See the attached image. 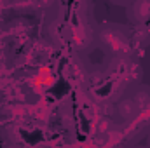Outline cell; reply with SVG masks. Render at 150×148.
Listing matches in <instances>:
<instances>
[{"mask_svg":"<svg viewBox=\"0 0 150 148\" xmlns=\"http://www.w3.org/2000/svg\"><path fill=\"white\" fill-rule=\"evenodd\" d=\"M103 68L113 78L122 82L126 89H133L134 85L142 84L143 78V68L136 56H108Z\"/></svg>","mask_w":150,"mask_h":148,"instance_id":"obj_3","label":"cell"},{"mask_svg":"<svg viewBox=\"0 0 150 148\" xmlns=\"http://www.w3.org/2000/svg\"><path fill=\"white\" fill-rule=\"evenodd\" d=\"M98 23L93 18V11L74 9L70 19L67 21L68 44L75 52L86 54L98 45Z\"/></svg>","mask_w":150,"mask_h":148,"instance_id":"obj_1","label":"cell"},{"mask_svg":"<svg viewBox=\"0 0 150 148\" xmlns=\"http://www.w3.org/2000/svg\"><path fill=\"white\" fill-rule=\"evenodd\" d=\"M113 113H115L117 122H133V120H136L138 115H140V106H138V103L133 99V96H131L129 92H126L119 101H115Z\"/></svg>","mask_w":150,"mask_h":148,"instance_id":"obj_5","label":"cell"},{"mask_svg":"<svg viewBox=\"0 0 150 148\" xmlns=\"http://www.w3.org/2000/svg\"><path fill=\"white\" fill-rule=\"evenodd\" d=\"M131 30V38L136 49H145L150 45V28L140 26V25H129Z\"/></svg>","mask_w":150,"mask_h":148,"instance_id":"obj_7","label":"cell"},{"mask_svg":"<svg viewBox=\"0 0 150 148\" xmlns=\"http://www.w3.org/2000/svg\"><path fill=\"white\" fill-rule=\"evenodd\" d=\"M70 68H72V77H74L75 82L80 84V85H87V78H89L91 68L87 66V63L82 58V54L77 52L75 59H72V63H70Z\"/></svg>","mask_w":150,"mask_h":148,"instance_id":"obj_6","label":"cell"},{"mask_svg":"<svg viewBox=\"0 0 150 148\" xmlns=\"http://www.w3.org/2000/svg\"><path fill=\"white\" fill-rule=\"evenodd\" d=\"M147 145L150 147V132H149V140H147Z\"/></svg>","mask_w":150,"mask_h":148,"instance_id":"obj_10","label":"cell"},{"mask_svg":"<svg viewBox=\"0 0 150 148\" xmlns=\"http://www.w3.org/2000/svg\"><path fill=\"white\" fill-rule=\"evenodd\" d=\"M98 47L107 56H136L138 51L133 44L129 26L112 21L98 26Z\"/></svg>","mask_w":150,"mask_h":148,"instance_id":"obj_2","label":"cell"},{"mask_svg":"<svg viewBox=\"0 0 150 148\" xmlns=\"http://www.w3.org/2000/svg\"><path fill=\"white\" fill-rule=\"evenodd\" d=\"M126 18L129 25L150 28V0H133L126 7Z\"/></svg>","mask_w":150,"mask_h":148,"instance_id":"obj_4","label":"cell"},{"mask_svg":"<svg viewBox=\"0 0 150 148\" xmlns=\"http://www.w3.org/2000/svg\"><path fill=\"white\" fill-rule=\"evenodd\" d=\"M112 4H115V5H120V7H127L133 0H110Z\"/></svg>","mask_w":150,"mask_h":148,"instance_id":"obj_9","label":"cell"},{"mask_svg":"<svg viewBox=\"0 0 150 148\" xmlns=\"http://www.w3.org/2000/svg\"><path fill=\"white\" fill-rule=\"evenodd\" d=\"M129 94H131L133 99L138 103L140 110L150 106V85H147V84H138V85H134V87L131 89Z\"/></svg>","mask_w":150,"mask_h":148,"instance_id":"obj_8","label":"cell"}]
</instances>
